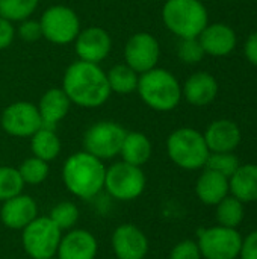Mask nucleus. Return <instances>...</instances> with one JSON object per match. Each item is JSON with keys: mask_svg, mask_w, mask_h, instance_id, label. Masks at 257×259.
<instances>
[{"mask_svg": "<svg viewBox=\"0 0 257 259\" xmlns=\"http://www.w3.org/2000/svg\"><path fill=\"white\" fill-rule=\"evenodd\" d=\"M168 259H203L198 244L194 240H183L180 243H177L171 252H170V258Z\"/></svg>", "mask_w": 257, "mask_h": 259, "instance_id": "473e14b6", "label": "nucleus"}, {"mask_svg": "<svg viewBox=\"0 0 257 259\" xmlns=\"http://www.w3.org/2000/svg\"><path fill=\"white\" fill-rule=\"evenodd\" d=\"M229 188L242 203L257 202V164H241L229 178Z\"/></svg>", "mask_w": 257, "mask_h": 259, "instance_id": "4be33fe9", "label": "nucleus"}, {"mask_svg": "<svg viewBox=\"0 0 257 259\" xmlns=\"http://www.w3.org/2000/svg\"><path fill=\"white\" fill-rule=\"evenodd\" d=\"M242 235L238 229L212 226L198 231L197 244L203 259H238Z\"/></svg>", "mask_w": 257, "mask_h": 259, "instance_id": "9d476101", "label": "nucleus"}, {"mask_svg": "<svg viewBox=\"0 0 257 259\" xmlns=\"http://www.w3.org/2000/svg\"><path fill=\"white\" fill-rule=\"evenodd\" d=\"M38 5L39 0H0V15L12 23H20L30 18Z\"/></svg>", "mask_w": 257, "mask_h": 259, "instance_id": "cd10ccee", "label": "nucleus"}, {"mask_svg": "<svg viewBox=\"0 0 257 259\" xmlns=\"http://www.w3.org/2000/svg\"><path fill=\"white\" fill-rule=\"evenodd\" d=\"M239 259H257V229L242 237Z\"/></svg>", "mask_w": 257, "mask_h": 259, "instance_id": "c9c22d12", "label": "nucleus"}, {"mask_svg": "<svg viewBox=\"0 0 257 259\" xmlns=\"http://www.w3.org/2000/svg\"><path fill=\"white\" fill-rule=\"evenodd\" d=\"M23 188L24 182L18 170L11 165H0V202L18 196Z\"/></svg>", "mask_w": 257, "mask_h": 259, "instance_id": "c85d7f7f", "label": "nucleus"}, {"mask_svg": "<svg viewBox=\"0 0 257 259\" xmlns=\"http://www.w3.org/2000/svg\"><path fill=\"white\" fill-rule=\"evenodd\" d=\"M111 247L117 259H144L150 244L147 235L138 226L124 223L115 228L111 237Z\"/></svg>", "mask_w": 257, "mask_h": 259, "instance_id": "4468645a", "label": "nucleus"}, {"mask_svg": "<svg viewBox=\"0 0 257 259\" xmlns=\"http://www.w3.org/2000/svg\"><path fill=\"white\" fill-rule=\"evenodd\" d=\"M108 83L111 88V93L117 94H132L138 88L139 74L130 68L126 62L124 64H115L114 67L106 71Z\"/></svg>", "mask_w": 257, "mask_h": 259, "instance_id": "393cba45", "label": "nucleus"}, {"mask_svg": "<svg viewBox=\"0 0 257 259\" xmlns=\"http://www.w3.org/2000/svg\"><path fill=\"white\" fill-rule=\"evenodd\" d=\"M36 106L42 126L55 129V126L67 117L71 102L62 88H50L41 96Z\"/></svg>", "mask_w": 257, "mask_h": 259, "instance_id": "412c9836", "label": "nucleus"}, {"mask_svg": "<svg viewBox=\"0 0 257 259\" xmlns=\"http://www.w3.org/2000/svg\"><path fill=\"white\" fill-rule=\"evenodd\" d=\"M145 185L147 178L142 167L118 161L106 168L103 190L115 200L132 202L144 193Z\"/></svg>", "mask_w": 257, "mask_h": 259, "instance_id": "423d86ee", "label": "nucleus"}, {"mask_svg": "<svg viewBox=\"0 0 257 259\" xmlns=\"http://www.w3.org/2000/svg\"><path fill=\"white\" fill-rule=\"evenodd\" d=\"M159 58L161 46L155 35L148 32H136L126 41L124 62L138 74L155 68Z\"/></svg>", "mask_w": 257, "mask_h": 259, "instance_id": "f8f14e48", "label": "nucleus"}, {"mask_svg": "<svg viewBox=\"0 0 257 259\" xmlns=\"http://www.w3.org/2000/svg\"><path fill=\"white\" fill-rule=\"evenodd\" d=\"M61 88L70 99L71 105L86 109L105 105L112 94L106 71L98 64L80 59L67 67Z\"/></svg>", "mask_w": 257, "mask_h": 259, "instance_id": "f257e3e1", "label": "nucleus"}, {"mask_svg": "<svg viewBox=\"0 0 257 259\" xmlns=\"http://www.w3.org/2000/svg\"><path fill=\"white\" fill-rule=\"evenodd\" d=\"M30 150L32 156H36L45 162H52L59 156L62 143L53 127L42 126L30 137Z\"/></svg>", "mask_w": 257, "mask_h": 259, "instance_id": "b1692460", "label": "nucleus"}, {"mask_svg": "<svg viewBox=\"0 0 257 259\" xmlns=\"http://www.w3.org/2000/svg\"><path fill=\"white\" fill-rule=\"evenodd\" d=\"M211 153L233 152L241 144V129L232 120H217L203 134Z\"/></svg>", "mask_w": 257, "mask_h": 259, "instance_id": "f3484780", "label": "nucleus"}, {"mask_svg": "<svg viewBox=\"0 0 257 259\" xmlns=\"http://www.w3.org/2000/svg\"><path fill=\"white\" fill-rule=\"evenodd\" d=\"M36 217L38 205L36 200L29 194L20 193L12 199L2 202L0 220L5 225V228L11 231H23Z\"/></svg>", "mask_w": 257, "mask_h": 259, "instance_id": "2eb2a0df", "label": "nucleus"}, {"mask_svg": "<svg viewBox=\"0 0 257 259\" xmlns=\"http://www.w3.org/2000/svg\"><path fill=\"white\" fill-rule=\"evenodd\" d=\"M98 241L86 229H70L62 235L56 258L58 259H95Z\"/></svg>", "mask_w": 257, "mask_h": 259, "instance_id": "dca6fc26", "label": "nucleus"}, {"mask_svg": "<svg viewBox=\"0 0 257 259\" xmlns=\"http://www.w3.org/2000/svg\"><path fill=\"white\" fill-rule=\"evenodd\" d=\"M0 126L9 137L30 138L39 127H42L38 106L24 100L8 105L0 115Z\"/></svg>", "mask_w": 257, "mask_h": 259, "instance_id": "9b49d317", "label": "nucleus"}, {"mask_svg": "<svg viewBox=\"0 0 257 259\" xmlns=\"http://www.w3.org/2000/svg\"><path fill=\"white\" fill-rule=\"evenodd\" d=\"M195 194L206 206H217L224 197L230 194L229 178L204 168L195 182Z\"/></svg>", "mask_w": 257, "mask_h": 259, "instance_id": "aec40b11", "label": "nucleus"}, {"mask_svg": "<svg viewBox=\"0 0 257 259\" xmlns=\"http://www.w3.org/2000/svg\"><path fill=\"white\" fill-rule=\"evenodd\" d=\"M198 41L206 55L226 56L236 47L235 30L224 23L208 24L198 35Z\"/></svg>", "mask_w": 257, "mask_h": 259, "instance_id": "a211bd4d", "label": "nucleus"}, {"mask_svg": "<svg viewBox=\"0 0 257 259\" xmlns=\"http://www.w3.org/2000/svg\"><path fill=\"white\" fill-rule=\"evenodd\" d=\"M39 24L42 38L58 46L74 42L80 32V20L77 12L65 5H53L47 8L39 18Z\"/></svg>", "mask_w": 257, "mask_h": 259, "instance_id": "6e6552de", "label": "nucleus"}, {"mask_svg": "<svg viewBox=\"0 0 257 259\" xmlns=\"http://www.w3.org/2000/svg\"><path fill=\"white\" fill-rule=\"evenodd\" d=\"M165 27L176 36L198 38L208 26V11L200 0H167L162 8Z\"/></svg>", "mask_w": 257, "mask_h": 259, "instance_id": "20e7f679", "label": "nucleus"}, {"mask_svg": "<svg viewBox=\"0 0 257 259\" xmlns=\"http://www.w3.org/2000/svg\"><path fill=\"white\" fill-rule=\"evenodd\" d=\"M47 259H58L56 256H52V258H47Z\"/></svg>", "mask_w": 257, "mask_h": 259, "instance_id": "4c0bfd02", "label": "nucleus"}, {"mask_svg": "<svg viewBox=\"0 0 257 259\" xmlns=\"http://www.w3.org/2000/svg\"><path fill=\"white\" fill-rule=\"evenodd\" d=\"M106 167L103 161L82 150L70 155L62 165V182L77 199L91 200L105 188Z\"/></svg>", "mask_w": 257, "mask_h": 259, "instance_id": "f03ea898", "label": "nucleus"}, {"mask_svg": "<svg viewBox=\"0 0 257 259\" xmlns=\"http://www.w3.org/2000/svg\"><path fill=\"white\" fill-rule=\"evenodd\" d=\"M218 94V82L217 79L206 73L198 71L191 74L185 85L182 87V97L194 106H206L215 100Z\"/></svg>", "mask_w": 257, "mask_h": 259, "instance_id": "6ab92c4d", "label": "nucleus"}, {"mask_svg": "<svg viewBox=\"0 0 257 259\" xmlns=\"http://www.w3.org/2000/svg\"><path fill=\"white\" fill-rule=\"evenodd\" d=\"M74 49L80 61L100 65L112 50L111 33L100 26H89L83 30L80 29L74 39Z\"/></svg>", "mask_w": 257, "mask_h": 259, "instance_id": "ddd939ff", "label": "nucleus"}, {"mask_svg": "<svg viewBox=\"0 0 257 259\" xmlns=\"http://www.w3.org/2000/svg\"><path fill=\"white\" fill-rule=\"evenodd\" d=\"M204 55L198 38H182L177 46V56L185 64H198Z\"/></svg>", "mask_w": 257, "mask_h": 259, "instance_id": "2f4dec72", "label": "nucleus"}, {"mask_svg": "<svg viewBox=\"0 0 257 259\" xmlns=\"http://www.w3.org/2000/svg\"><path fill=\"white\" fill-rule=\"evenodd\" d=\"M245 217V203L229 194L215 206V219L220 226L238 229Z\"/></svg>", "mask_w": 257, "mask_h": 259, "instance_id": "a878e982", "label": "nucleus"}, {"mask_svg": "<svg viewBox=\"0 0 257 259\" xmlns=\"http://www.w3.org/2000/svg\"><path fill=\"white\" fill-rule=\"evenodd\" d=\"M126 132L127 131L117 121H97L91 124L83 134V150L98 158L100 161L112 159L120 155Z\"/></svg>", "mask_w": 257, "mask_h": 259, "instance_id": "1a4fd4ad", "label": "nucleus"}, {"mask_svg": "<svg viewBox=\"0 0 257 259\" xmlns=\"http://www.w3.org/2000/svg\"><path fill=\"white\" fill-rule=\"evenodd\" d=\"M50 220L62 231L67 232L74 228L79 220V208L73 202H59L55 205L48 214Z\"/></svg>", "mask_w": 257, "mask_h": 259, "instance_id": "c756f323", "label": "nucleus"}, {"mask_svg": "<svg viewBox=\"0 0 257 259\" xmlns=\"http://www.w3.org/2000/svg\"><path fill=\"white\" fill-rule=\"evenodd\" d=\"M62 231L50 217H36L21 231V246L24 253L32 259L56 256Z\"/></svg>", "mask_w": 257, "mask_h": 259, "instance_id": "0eeeda50", "label": "nucleus"}, {"mask_svg": "<svg viewBox=\"0 0 257 259\" xmlns=\"http://www.w3.org/2000/svg\"><path fill=\"white\" fill-rule=\"evenodd\" d=\"M136 93L150 109L158 112H170L182 100V85L177 77L158 67L139 74Z\"/></svg>", "mask_w": 257, "mask_h": 259, "instance_id": "7ed1b4c3", "label": "nucleus"}, {"mask_svg": "<svg viewBox=\"0 0 257 259\" xmlns=\"http://www.w3.org/2000/svg\"><path fill=\"white\" fill-rule=\"evenodd\" d=\"M200 2H204V0H200Z\"/></svg>", "mask_w": 257, "mask_h": 259, "instance_id": "58836bf2", "label": "nucleus"}, {"mask_svg": "<svg viewBox=\"0 0 257 259\" xmlns=\"http://www.w3.org/2000/svg\"><path fill=\"white\" fill-rule=\"evenodd\" d=\"M239 165L241 162L233 152H223V153H211L204 168L214 170L226 178H230L238 170Z\"/></svg>", "mask_w": 257, "mask_h": 259, "instance_id": "7c9ffc66", "label": "nucleus"}, {"mask_svg": "<svg viewBox=\"0 0 257 259\" xmlns=\"http://www.w3.org/2000/svg\"><path fill=\"white\" fill-rule=\"evenodd\" d=\"M17 35L23 41H26V42H35V41H38L39 38H42L39 20L26 18V20L20 21L18 29H17Z\"/></svg>", "mask_w": 257, "mask_h": 259, "instance_id": "72a5a7b5", "label": "nucleus"}, {"mask_svg": "<svg viewBox=\"0 0 257 259\" xmlns=\"http://www.w3.org/2000/svg\"><path fill=\"white\" fill-rule=\"evenodd\" d=\"M151 152H153L151 141L145 134L126 132V137L123 140L121 150H120L121 161L136 165V167H142L151 158Z\"/></svg>", "mask_w": 257, "mask_h": 259, "instance_id": "5701e85b", "label": "nucleus"}, {"mask_svg": "<svg viewBox=\"0 0 257 259\" xmlns=\"http://www.w3.org/2000/svg\"><path fill=\"white\" fill-rule=\"evenodd\" d=\"M244 53H245V58L253 64L257 65V32L251 33L247 41H245V46H244Z\"/></svg>", "mask_w": 257, "mask_h": 259, "instance_id": "e433bc0d", "label": "nucleus"}, {"mask_svg": "<svg viewBox=\"0 0 257 259\" xmlns=\"http://www.w3.org/2000/svg\"><path fill=\"white\" fill-rule=\"evenodd\" d=\"M17 170H18L24 185H39L48 178L50 165H48V162H45L36 156H30V158L24 159Z\"/></svg>", "mask_w": 257, "mask_h": 259, "instance_id": "bb28decb", "label": "nucleus"}, {"mask_svg": "<svg viewBox=\"0 0 257 259\" xmlns=\"http://www.w3.org/2000/svg\"><path fill=\"white\" fill-rule=\"evenodd\" d=\"M17 29L14 23L0 15V50H6L15 39Z\"/></svg>", "mask_w": 257, "mask_h": 259, "instance_id": "f704fd0d", "label": "nucleus"}, {"mask_svg": "<svg viewBox=\"0 0 257 259\" xmlns=\"http://www.w3.org/2000/svg\"><path fill=\"white\" fill-rule=\"evenodd\" d=\"M168 158L183 170L204 168L211 155L201 132L192 127H179L167 138Z\"/></svg>", "mask_w": 257, "mask_h": 259, "instance_id": "39448f33", "label": "nucleus"}]
</instances>
